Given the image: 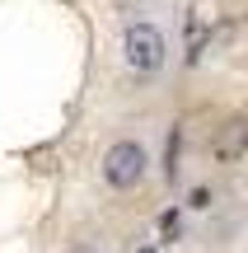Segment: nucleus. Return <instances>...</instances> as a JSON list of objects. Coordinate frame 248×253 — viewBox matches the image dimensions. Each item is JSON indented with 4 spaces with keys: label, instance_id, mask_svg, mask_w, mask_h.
Returning a JSON list of instances; mask_svg holds the SVG:
<instances>
[{
    "label": "nucleus",
    "instance_id": "1",
    "mask_svg": "<svg viewBox=\"0 0 248 253\" xmlns=\"http://www.w3.org/2000/svg\"><path fill=\"white\" fill-rule=\"evenodd\" d=\"M122 47H127V66L141 75H155L159 66H164V33H159L155 24H131L127 38H122Z\"/></svg>",
    "mask_w": 248,
    "mask_h": 253
},
{
    "label": "nucleus",
    "instance_id": "2",
    "mask_svg": "<svg viewBox=\"0 0 248 253\" xmlns=\"http://www.w3.org/2000/svg\"><path fill=\"white\" fill-rule=\"evenodd\" d=\"M141 173H145V150H141L136 141L108 145V155H103V178H108V188L127 192V188L141 183Z\"/></svg>",
    "mask_w": 248,
    "mask_h": 253
},
{
    "label": "nucleus",
    "instance_id": "3",
    "mask_svg": "<svg viewBox=\"0 0 248 253\" xmlns=\"http://www.w3.org/2000/svg\"><path fill=\"white\" fill-rule=\"evenodd\" d=\"M211 150H215V160H220V164H234L248 150V118H230L220 131H215Z\"/></svg>",
    "mask_w": 248,
    "mask_h": 253
},
{
    "label": "nucleus",
    "instance_id": "4",
    "mask_svg": "<svg viewBox=\"0 0 248 253\" xmlns=\"http://www.w3.org/2000/svg\"><path fill=\"white\" fill-rule=\"evenodd\" d=\"M178 225H183V211H164L159 216V235L164 239H178Z\"/></svg>",
    "mask_w": 248,
    "mask_h": 253
},
{
    "label": "nucleus",
    "instance_id": "5",
    "mask_svg": "<svg viewBox=\"0 0 248 253\" xmlns=\"http://www.w3.org/2000/svg\"><path fill=\"white\" fill-rule=\"evenodd\" d=\"M187 207H192V211H206V207H211V188H192Z\"/></svg>",
    "mask_w": 248,
    "mask_h": 253
},
{
    "label": "nucleus",
    "instance_id": "6",
    "mask_svg": "<svg viewBox=\"0 0 248 253\" xmlns=\"http://www.w3.org/2000/svg\"><path fill=\"white\" fill-rule=\"evenodd\" d=\"M136 253H155V249H136Z\"/></svg>",
    "mask_w": 248,
    "mask_h": 253
},
{
    "label": "nucleus",
    "instance_id": "7",
    "mask_svg": "<svg viewBox=\"0 0 248 253\" xmlns=\"http://www.w3.org/2000/svg\"><path fill=\"white\" fill-rule=\"evenodd\" d=\"M75 253H89V249H75Z\"/></svg>",
    "mask_w": 248,
    "mask_h": 253
}]
</instances>
